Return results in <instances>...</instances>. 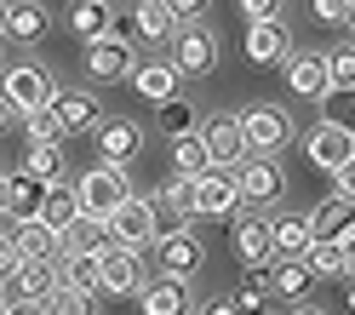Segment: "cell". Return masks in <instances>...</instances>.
I'll return each instance as SVG.
<instances>
[{"label":"cell","mask_w":355,"mask_h":315,"mask_svg":"<svg viewBox=\"0 0 355 315\" xmlns=\"http://www.w3.org/2000/svg\"><path fill=\"white\" fill-rule=\"evenodd\" d=\"M235 126H241L247 155H281L293 144V115H286L281 103H252L247 115H235Z\"/></svg>","instance_id":"cell-1"},{"label":"cell","mask_w":355,"mask_h":315,"mask_svg":"<svg viewBox=\"0 0 355 315\" xmlns=\"http://www.w3.org/2000/svg\"><path fill=\"white\" fill-rule=\"evenodd\" d=\"M166 63H172L178 75H189V80H207V75L218 69V35H212L207 24H178Z\"/></svg>","instance_id":"cell-2"},{"label":"cell","mask_w":355,"mask_h":315,"mask_svg":"<svg viewBox=\"0 0 355 315\" xmlns=\"http://www.w3.org/2000/svg\"><path fill=\"white\" fill-rule=\"evenodd\" d=\"M58 92L46 63H12V69H0V98L12 103V115H35V109H46V98Z\"/></svg>","instance_id":"cell-3"},{"label":"cell","mask_w":355,"mask_h":315,"mask_svg":"<svg viewBox=\"0 0 355 315\" xmlns=\"http://www.w3.org/2000/svg\"><path fill=\"white\" fill-rule=\"evenodd\" d=\"M132 195V178H126V167H92L75 184V201H80V218H109L121 207V201Z\"/></svg>","instance_id":"cell-4"},{"label":"cell","mask_w":355,"mask_h":315,"mask_svg":"<svg viewBox=\"0 0 355 315\" xmlns=\"http://www.w3.org/2000/svg\"><path fill=\"white\" fill-rule=\"evenodd\" d=\"M235 189H241V207H275L286 195V172L275 155H252L235 167Z\"/></svg>","instance_id":"cell-5"},{"label":"cell","mask_w":355,"mask_h":315,"mask_svg":"<svg viewBox=\"0 0 355 315\" xmlns=\"http://www.w3.org/2000/svg\"><path fill=\"white\" fill-rule=\"evenodd\" d=\"M149 246H155V269H161V275H178V281H189L195 269L207 264V246H201V235H195L189 223H184V230L155 235Z\"/></svg>","instance_id":"cell-6"},{"label":"cell","mask_w":355,"mask_h":315,"mask_svg":"<svg viewBox=\"0 0 355 315\" xmlns=\"http://www.w3.org/2000/svg\"><path fill=\"white\" fill-rule=\"evenodd\" d=\"M109 223V241L126 246V253H144V246L155 241V218H149V195H126L115 212L103 218Z\"/></svg>","instance_id":"cell-7"},{"label":"cell","mask_w":355,"mask_h":315,"mask_svg":"<svg viewBox=\"0 0 355 315\" xmlns=\"http://www.w3.org/2000/svg\"><path fill=\"white\" fill-rule=\"evenodd\" d=\"M304 155H309V161H315L327 178H332V172H349V161H355V138H349L344 121H321V126L304 138Z\"/></svg>","instance_id":"cell-8"},{"label":"cell","mask_w":355,"mask_h":315,"mask_svg":"<svg viewBox=\"0 0 355 315\" xmlns=\"http://www.w3.org/2000/svg\"><path fill=\"white\" fill-rule=\"evenodd\" d=\"M46 115L58 121V138H86V132L103 121V103L92 92H52L46 98Z\"/></svg>","instance_id":"cell-9"},{"label":"cell","mask_w":355,"mask_h":315,"mask_svg":"<svg viewBox=\"0 0 355 315\" xmlns=\"http://www.w3.org/2000/svg\"><path fill=\"white\" fill-rule=\"evenodd\" d=\"M230 223H235V230H230V241H235L241 269H270V264H275V246H270V218H258V212H235Z\"/></svg>","instance_id":"cell-10"},{"label":"cell","mask_w":355,"mask_h":315,"mask_svg":"<svg viewBox=\"0 0 355 315\" xmlns=\"http://www.w3.org/2000/svg\"><path fill=\"white\" fill-rule=\"evenodd\" d=\"M241 212V189H235V172L224 167H207L195 178V218H235Z\"/></svg>","instance_id":"cell-11"},{"label":"cell","mask_w":355,"mask_h":315,"mask_svg":"<svg viewBox=\"0 0 355 315\" xmlns=\"http://www.w3.org/2000/svg\"><path fill=\"white\" fill-rule=\"evenodd\" d=\"M195 132H201V149H207V161H212V167L235 172L241 161H247V144H241V126H235V115H207Z\"/></svg>","instance_id":"cell-12"},{"label":"cell","mask_w":355,"mask_h":315,"mask_svg":"<svg viewBox=\"0 0 355 315\" xmlns=\"http://www.w3.org/2000/svg\"><path fill=\"white\" fill-rule=\"evenodd\" d=\"M132 69H138V52H132V40L126 35H103V40H92L86 46V75L92 80H126Z\"/></svg>","instance_id":"cell-13"},{"label":"cell","mask_w":355,"mask_h":315,"mask_svg":"<svg viewBox=\"0 0 355 315\" xmlns=\"http://www.w3.org/2000/svg\"><path fill=\"white\" fill-rule=\"evenodd\" d=\"M92 138H98V161L103 167H126V161H138V149H144V126L115 115V121H98Z\"/></svg>","instance_id":"cell-14"},{"label":"cell","mask_w":355,"mask_h":315,"mask_svg":"<svg viewBox=\"0 0 355 315\" xmlns=\"http://www.w3.org/2000/svg\"><path fill=\"white\" fill-rule=\"evenodd\" d=\"M349 253H355V235H349V223L338 235H321V241H309V253H304V264H309V275H327V281H349Z\"/></svg>","instance_id":"cell-15"},{"label":"cell","mask_w":355,"mask_h":315,"mask_svg":"<svg viewBox=\"0 0 355 315\" xmlns=\"http://www.w3.org/2000/svg\"><path fill=\"white\" fill-rule=\"evenodd\" d=\"M98 281H103L109 298H132V292L144 287L138 253H126V246H103V253H98Z\"/></svg>","instance_id":"cell-16"},{"label":"cell","mask_w":355,"mask_h":315,"mask_svg":"<svg viewBox=\"0 0 355 315\" xmlns=\"http://www.w3.org/2000/svg\"><path fill=\"white\" fill-rule=\"evenodd\" d=\"M63 29H69L80 46H92V40L115 35V0H75L69 17H63Z\"/></svg>","instance_id":"cell-17"},{"label":"cell","mask_w":355,"mask_h":315,"mask_svg":"<svg viewBox=\"0 0 355 315\" xmlns=\"http://www.w3.org/2000/svg\"><path fill=\"white\" fill-rule=\"evenodd\" d=\"M138 309L144 315H189V281H178V275H144L138 287Z\"/></svg>","instance_id":"cell-18"},{"label":"cell","mask_w":355,"mask_h":315,"mask_svg":"<svg viewBox=\"0 0 355 315\" xmlns=\"http://www.w3.org/2000/svg\"><path fill=\"white\" fill-rule=\"evenodd\" d=\"M281 75L298 98H321L327 92V63L321 52H281Z\"/></svg>","instance_id":"cell-19"},{"label":"cell","mask_w":355,"mask_h":315,"mask_svg":"<svg viewBox=\"0 0 355 315\" xmlns=\"http://www.w3.org/2000/svg\"><path fill=\"white\" fill-rule=\"evenodd\" d=\"M344 223H349V172H332V195L309 212V235H315V241L321 235H338Z\"/></svg>","instance_id":"cell-20"},{"label":"cell","mask_w":355,"mask_h":315,"mask_svg":"<svg viewBox=\"0 0 355 315\" xmlns=\"http://www.w3.org/2000/svg\"><path fill=\"white\" fill-rule=\"evenodd\" d=\"M263 281H270L275 298H293V304H304V298H309V287H315V275H309V264H304V258H275L270 269H263Z\"/></svg>","instance_id":"cell-21"},{"label":"cell","mask_w":355,"mask_h":315,"mask_svg":"<svg viewBox=\"0 0 355 315\" xmlns=\"http://www.w3.org/2000/svg\"><path fill=\"white\" fill-rule=\"evenodd\" d=\"M6 241L17 246V258H58V235L40 218H12L6 223Z\"/></svg>","instance_id":"cell-22"},{"label":"cell","mask_w":355,"mask_h":315,"mask_svg":"<svg viewBox=\"0 0 355 315\" xmlns=\"http://www.w3.org/2000/svg\"><path fill=\"white\" fill-rule=\"evenodd\" d=\"M126 80H132V92H138V98L166 103V98H178V80H184V75H178L172 63H138V69H132Z\"/></svg>","instance_id":"cell-23"},{"label":"cell","mask_w":355,"mask_h":315,"mask_svg":"<svg viewBox=\"0 0 355 315\" xmlns=\"http://www.w3.org/2000/svg\"><path fill=\"white\" fill-rule=\"evenodd\" d=\"M40 223H46L52 235H63L69 223L80 218V201H75V184H46V195H40Z\"/></svg>","instance_id":"cell-24"},{"label":"cell","mask_w":355,"mask_h":315,"mask_svg":"<svg viewBox=\"0 0 355 315\" xmlns=\"http://www.w3.org/2000/svg\"><path fill=\"white\" fill-rule=\"evenodd\" d=\"M52 29V12L40 0H12L6 6V40H40Z\"/></svg>","instance_id":"cell-25"},{"label":"cell","mask_w":355,"mask_h":315,"mask_svg":"<svg viewBox=\"0 0 355 315\" xmlns=\"http://www.w3.org/2000/svg\"><path fill=\"white\" fill-rule=\"evenodd\" d=\"M40 195H46V184H35L29 172H6V207H0V218H35L40 212Z\"/></svg>","instance_id":"cell-26"},{"label":"cell","mask_w":355,"mask_h":315,"mask_svg":"<svg viewBox=\"0 0 355 315\" xmlns=\"http://www.w3.org/2000/svg\"><path fill=\"white\" fill-rule=\"evenodd\" d=\"M309 218H293V212H281L270 218V246H275V258H304L309 253Z\"/></svg>","instance_id":"cell-27"},{"label":"cell","mask_w":355,"mask_h":315,"mask_svg":"<svg viewBox=\"0 0 355 315\" xmlns=\"http://www.w3.org/2000/svg\"><path fill=\"white\" fill-rule=\"evenodd\" d=\"M58 287V264L52 258H24L12 275V298H46V292Z\"/></svg>","instance_id":"cell-28"},{"label":"cell","mask_w":355,"mask_h":315,"mask_svg":"<svg viewBox=\"0 0 355 315\" xmlns=\"http://www.w3.org/2000/svg\"><path fill=\"white\" fill-rule=\"evenodd\" d=\"M58 287H75V292H86V298H103L98 258H92V253H69V258H58Z\"/></svg>","instance_id":"cell-29"},{"label":"cell","mask_w":355,"mask_h":315,"mask_svg":"<svg viewBox=\"0 0 355 315\" xmlns=\"http://www.w3.org/2000/svg\"><path fill=\"white\" fill-rule=\"evenodd\" d=\"M58 246H63V253H103V246H115V241H109V223L103 218H75L69 223V230H63L58 235Z\"/></svg>","instance_id":"cell-30"},{"label":"cell","mask_w":355,"mask_h":315,"mask_svg":"<svg viewBox=\"0 0 355 315\" xmlns=\"http://www.w3.org/2000/svg\"><path fill=\"white\" fill-rule=\"evenodd\" d=\"M247 63H281V52H286V29L281 24H247Z\"/></svg>","instance_id":"cell-31"},{"label":"cell","mask_w":355,"mask_h":315,"mask_svg":"<svg viewBox=\"0 0 355 315\" xmlns=\"http://www.w3.org/2000/svg\"><path fill=\"white\" fill-rule=\"evenodd\" d=\"M132 29H138V40H149V46H161V40H172V12L161 6V0H138V12H132Z\"/></svg>","instance_id":"cell-32"},{"label":"cell","mask_w":355,"mask_h":315,"mask_svg":"<svg viewBox=\"0 0 355 315\" xmlns=\"http://www.w3.org/2000/svg\"><path fill=\"white\" fill-rule=\"evenodd\" d=\"M24 172L35 178V184H63V144H29Z\"/></svg>","instance_id":"cell-33"},{"label":"cell","mask_w":355,"mask_h":315,"mask_svg":"<svg viewBox=\"0 0 355 315\" xmlns=\"http://www.w3.org/2000/svg\"><path fill=\"white\" fill-rule=\"evenodd\" d=\"M172 172H184V178H201L212 161H207V149H201V132H184V138H172Z\"/></svg>","instance_id":"cell-34"},{"label":"cell","mask_w":355,"mask_h":315,"mask_svg":"<svg viewBox=\"0 0 355 315\" xmlns=\"http://www.w3.org/2000/svg\"><path fill=\"white\" fill-rule=\"evenodd\" d=\"M321 63H327V92H349L355 86V46L349 40H338L332 52H321Z\"/></svg>","instance_id":"cell-35"},{"label":"cell","mask_w":355,"mask_h":315,"mask_svg":"<svg viewBox=\"0 0 355 315\" xmlns=\"http://www.w3.org/2000/svg\"><path fill=\"white\" fill-rule=\"evenodd\" d=\"M155 109H161V132H166V138H184V132L201 126V109L184 103V98H166V103H155Z\"/></svg>","instance_id":"cell-36"},{"label":"cell","mask_w":355,"mask_h":315,"mask_svg":"<svg viewBox=\"0 0 355 315\" xmlns=\"http://www.w3.org/2000/svg\"><path fill=\"white\" fill-rule=\"evenodd\" d=\"M40 304H46V315H98V298H86L75 287H52Z\"/></svg>","instance_id":"cell-37"},{"label":"cell","mask_w":355,"mask_h":315,"mask_svg":"<svg viewBox=\"0 0 355 315\" xmlns=\"http://www.w3.org/2000/svg\"><path fill=\"white\" fill-rule=\"evenodd\" d=\"M161 201L178 212V218H195V178H184V172H172L166 178V189H161Z\"/></svg>","instance_id":"cell-38"},{"label":"cell","mask_w":355,"mask_h":315,"mask_svg":"<svg viewBox=\"0 0 355 315\" xmlns=\"http://www.w3.org/2000/svg\"><path fill=\"white\" fill-rule=\"evenodd\" d=\"M230 298L241 304V315H247V309H258V304H270V281H263V269H247L241 292H230Z\"/></svg>","instance_id":"cell-39"},{"label":"cell","mask_w":355,"mask_h":315,"mask_svg":"<svg viewBox=\"0 0 355 315\" xmlns=\"http://www.w3.org/2000/svg\"><path fill=\"white\" fill-rule=\"evenodd\" d=\"M17 121H24V138H29V144H63V138H58V121L46 115V109H35V115H17Z\"/></svg>","instance_id":"cell-40"},{"label":"cell","mask_w":355,"mask_h":315,"mask_svg":"<svg viewBox=\"0 0 355 315\" xmlns=\"http://www.w3.org/2000/svg\"><path fill=\"white\" fill-rule=\"evenodd\" d=\"M235 6H241V24H281L286 0H235Z\"/></svg>","instance_id":"cell-41"},{"label":"cell","mask_w":355,"mask_h":315,"mask_svg":"<svg viewBox=\"0 0 355 315\" xmlns=\"http://www.w3.org/2000/svg\"><path fill=\"white\" fill-rule=\"evenodd\" d=\"M309 12H315V24H332V29L355 17V6H349V0H309Z\"/></svg>","instance_id":"cell-42"},{"label":"cell","mask_w":355,"mask_h":315,"mask_svg":"<svg viewBox=\"0 0 355 315\" xmlns=\"http://www.w3.org/2000/svg\"><path fill=\"white\" fill-rule=\"evenodd\" d=\"M161 6L172 12V24H201V17L212 12V0H161Z\"/></svg>","instance_id":"cell-43"},{"label":"cell","mask_w":355,"mask_h":315,"mask_svg":"<svg viewBox=\"0 0 355 315\" xmlns=\"http://www.w3.org/2000/svg\"><path fill=\"white\" fill-rule=\"evenodd\" d=\"M149 218H155V235H166V230H184V218H178V212L166 207L161 195H149Z\"/></svg>","instance_id":"cell-44"},{"label":"cell","mask_w":355,"mask_h":315,"mask_svg":"<svg viewBox=\"0 0 355 315\" xmlns=\"http://www.w3.org/2000/svg\"><path fill=\"white\" fill-rule=\"evenodd\" d=\"M17 264H24V258H17V246L0 235V281H12V275H17Z\"/></svg>","instance_id":"cell-45"},{"label":"cell","mask_w":355,"mask_h":315,"mask_svg":"<svg viewBox=\"0 0 355 315\" xmlns=\"http://www.w3.org/2000/svg\"><path fill=\"white\" fill-rule=\"evenodd\" d=\"M6 315H46L40 298H6Z\"/></svg>","instance_id":"cell-46"},{"label":"cell","mask_w":355,"mask_h":315,"mask_svg":"<svg viewBox=\"0 0 355 315\" xmlns=\"http://www.w3.org/2000/svg\"><path fill=\"white\" fill-rule=\"evenodd\" d=\"M201 315H241V304H235V298H212Z\"/></svg>","instance_id":"cell-47"},{"label":"cell","mask_w":355,"mask_h":315,"mask_svg":"<svg viewBox=\"0 0 355 315\" xmlns=\"http://www.w3.org/2000/svg\"><path fill=\"white\" fill-rule=\"evenodd\" d=\"M12 121H17V115H12V103L0 98V132H12Z\"/></svg>","instance_id":"cell-48"},{"label":"cell","mask_w":355,"mask_h":315,"mask_svg":"<svg viewBox=\"0 0 355 315\" xmlns=\"http://www.w3.org/2000/svg\"><path fill=\"white\" fill-rule=\"evenodd\" d=\"M247 315H281V309H275V304H258V309H247Z\"/></svg>","instance_id":"cell-49"},{"label":"cell","mask_w":355,"mask_h":315,"mask_svg":"<svg viewBox=\"0 0 355 315\" xmlns=\"http://www.w3.org/2000/svg\"><path fill=\"white\" fill-rule=\"evenodd\" d=\"M286 315H321V309H309V304H298V309H286Z\"/></svg>","instance_id":"cell-50"},{"label":"cell","mask_w":355,"mask_h":315,"mask_svg":"<svg viewBox=\"0 0 355 315\" xmlns=\"http://www.w3.org/2000/svg\"><path fill=\"white\" fill-rule=\"evenodd\" d=\"M6 298H12V281H0V304H6Z\"/></svg>","instance_id":"cell-51"},{"label":"cell","mask_w":355,"mask_h":315,"mask_svg":"<svg viewBox=\"0 0 355 315\" xmlns=\"http://www.w3.org/2000/svg\"><path fill=\"white\" fill-rule=\"evenodd\" d=\"M0 207H6V172H0Z\"/></svg>","instance_id":"cell-52"},{"label":"cell","mask_w":355,"mask_h":315,"mask_svg":"<svg viewBox=\"0 0 355 315\" xmlns=\"http://www.w3.org/2000/svg\"><path fill=\"white\" fill-rule=\"evenodd\" d=\"M0 40H6V6H0Z\"/></svg>","instance_id":"cell-53"},{"label":"cell","mask_w":355,"mask_h":315,"mask_svg":"<svg viewBox=\"0 0 355 315\" xmlns=\"http://www.w3.org/2000/svg\"><path fill=\"white\" fill-rule=\"evenodd\" d=\"M0 235H6V218H0Z\"/></svg>","instance_id":"cell-54"},{"label":"cell","mask_w":355,"mask_h":315,"mask_svg":"<svg viewBox=\"0 0 355 315\" xmlns=\"http://www.w3.org/2000/svg\"><path fill=\"white\" fill-rule=\"evenodd\" d=\"M0 52H6V40H0Z\"/></svg>","instance_id":"cell-55"},{"label":"cell","mask_w":355,"mask_h":315,"mask_svg":"<svg viewBox=\"0 0 355 315\" xmlns=\"http://www.w3.org/2000/svg\"><path fill=\"white\" fill-rule=\"evenodd\" d=\"M0 315H6V304H0Z\"/></svg>","instance_id":"cell-56"}]
</instances>
